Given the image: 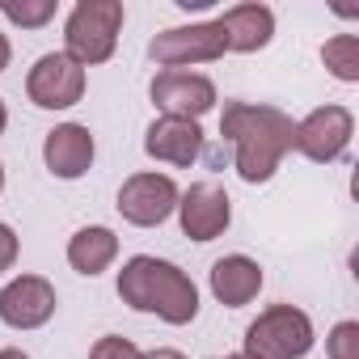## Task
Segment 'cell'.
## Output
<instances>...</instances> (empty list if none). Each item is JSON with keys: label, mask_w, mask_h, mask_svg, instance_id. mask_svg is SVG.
Returning a JSON list of instances; mask_svg holds the SVG:
<instances>
[{"label": "cell", "mask_w": 359, "mask_h": 359, "mask_svg": "<svg viewBox=\"0 0 359 359\" xmlns=\"http://www.w3.org/2000/svg\"><path fill=\"white\" fill-rule=\"evenodd\" d=\"M18 254H22V241H18V233H13L5 220H0V275H5V271H13Z\"/></svg>", "instance_id": "44dd1931"}, {"label": "cell", "mask_w": 359, "mask_h": 359, "mask_svg": "<svg viewBox=\"0 0 359 359\" xmlns=\"http://www.w3.org/2000/svg\"><path fill=\"white\" fill-rule=\"evenodd\" d=\"M144 359H187L182 351H173V346H156V351H148Z\"/></svg>", "instance_id": "7402d4cb"}, {"label": "cell", "mask_w": 359, "mask_h": 359, "mask_svg": "<svg viewBox=\"0 0 359 359\" xmlns=\"http://www.w3.org/2000/svg\"><path fill=\"white\" fill-rule=\"evenodd\" d=\"M177 224L191 241H216L233 224V199L220 182H195L177 199Z\"/></svg>", "instance_id": "8fae6325"}, {"label": "cell", "mask_w": 359, "mask_h": 359, "mask_svg": "<svg viewBox=\"0 0 359 359\" xmlns=\"http://www.w3.org/2000/svg\"><path fill=\"white\" fill-rule=\"evenodd\" d=\"M229 359H250V355H241V351H237V355H229Z\"/></svg>", "instance_id": "4316f807"}, {"label": "cell", "mask_w": 359, "mask_h": 359, "mask_svg": "<svg viewBox=\"0 0 359 359\" xmlns=\"http://www.w3.org/2000/svg\"><path fill=\"white\" fill-rule=\"evenodd\" d=\"M118 258V237H114V229H106V224H85V229H76L72 233V241H68V266L76 271V275H102L110 262Z\"/></svg>", "instance_id": "2e32d148"}, {"label": "cell", "mask_w": 359, "mask_h": 359, "mask_svg": "<svg viewBox=\"0 0 359 359\" xmlns=\"http://www.w3.org/2000/svg\"><path fill=\"white\" fill-rule=\"evenodd\" d=\"M9 60H13V47H9V34H0V72L9 68Z\"/></svg>", "instance_id": "603a6c76"}, {"label": "cell", "mask_w": 359, "mask_h": 359, "mask_svg": "<svg viewBox=\"0 0 359 359\" xmlns=\"http://www.w3.org/2000/svg\"><path fill=\"white\" fill-rule=\"evenodd\" d=\"M127 9L123 0H81L64 22V55L81 68H97L114 55Z\"/></svg>", "instance_id": "3957f363"}, {"label": "cell", "mask_w": 359, "mask_h": 359, "mask_svg": "<svg viewBox=\"0 0 359 359\" xmlns=\"http://www.w3.org/2000/svg\"><path fill=\"white\" fill-rule=\"evenodd\" d=\"M60 309L55 283L43 275H18L0 287V321L9 330H43Z\"/></svg>", "instance_id": "9c48e42d"}, {"label": "cell", "mask_w": 359, "mask_h": 359, "mask_svg": "<svg viewBox=\"0 0 359 359\" xmlns=\"http://www.w3.org/2000/svg\"><path fill=\"white\" fill-rule=\"evenodd\" d=\"M148 97H152V106H156L161 114L195 118V123H199V118L216 106V85H212V76H203V72H173V68H165V72L152 76Z\"/></svg>", "instance_id": "30bf717a"}, {"label": "cell", "mask_w": 359, "mask_h": 359, "mask_svg": "<svg viewBox=\"0 0 359 359\" xmlns=\"http://www.w3.org/2000/svg\"><path fill=\"white\" fill-rule=\"evenodd\" d=\"M118 300L135 313H152L165 325H191L199 317V287L195 279L152 254H135L118 271Z\"/></svg>", "instance_id": "7a4b0ae2"}, {"label": "cell", "mask_w": 359, "mask_h": 359, "mask_svg": "<svg viewBox=\"0 0 359 359\" xmlns=\"http://www.w3.org/2000/svg\"><path fill=\"white\" fill-rule=\"evenodd\" d=\"M93 156H97V144H93V131L85 123H60L43 140V161H47V169L60 177V182L85 177Z\"/></svg>", "instance_id": "4fadbf2b"}, {"label": "cell", "mask_w": 359, "mask_h": 359, "mask_svg": "<svg viewBox=\"0 0 359 359\" xmlns=\"http://www.w3.org/2000/svg\"><path fill=\"white\" fill-rule=\"evenodd\" d=\"M0 359H30L26 351H18V346H5V351H0Z\"/></svg>", "instance_id": "cb8c5ba5"}, {"label": "cell", "mask_w": 359, "mask_h": 359, "mask_svg": "<svg viewBox=\"0 0 359 359\" xmlns=\"http://www.w3.org/2000/svg\"><path fill=\"white\" fill-rule=\"evenodd\" d=\"M224 359H229V355H224Z\"/></svg>", "instance_id": "83f0119b"}, {"label": "cell", "mask_w": 359, "mask_h": 359, "mask_svg": "<svg viewBox=\"0 0 359 359\" xmlns=\"http://www.w3.org/2000/svg\"><path fill=\"white\" fill-rule=\"evenodd\" d=\"M208 283H212V296H216L224 309H241V304H250V300L262 292V266H258L250 254H224V258L212 266Z\"/></svg>", "instance_id": "9a60e30c"}, {"label": "cell", "mask_w": 359, "mask_h": 359, "mask_svg": "<svg viewBox=\"0 0 359 359\" xmlns=\"http://www.w3.org/2000/svg\"><path fill=\"white\" fill-rule=\"evenodd\" d=\"M89 359H144V351L131 342V338H118V334H106L93 342Z\"/></svg>", "instance_id": "ffe728a7"}, {"label": "cell", "mask_w": 359, "mask_h": 359, "mask_svg": "<svg viewBox=\"0 0 359 359\" xmlns=\"http://www.w3.org/2000/svg\"><path fill=\"white\" fill-rule=\"evenodd\" d=\"M325 355L330 359H359V321H338L325 334Z\"/></svg>", "instance_id": "d6986e66"}, {"label": "cell", "mask_w": 359, "mask_h": 359, "mask_svg": "<svg viewBox=\"0 0 359 359\" xmlns=\"http://www.w3.org/2000/svg\"><path fill=\"white\" fill-rule=\"evenodd\" d=\"M292 114L262 102H229L220 114V135L233 144V169L250 187H262L279 173L283 156L292 152Z\"/></svg>", "instance_id": "6da1fadb"}, {"label": "cell", "mask_w": 359, "mask_h": 359, "mask_svg": "<svg viewBox=\"0 0 359 359\" xmlns=\"http://www.w3.org/2000/svg\"><path fill=\"white\" fill-rule=\"evenodd\" d=\"M321 64L334 81L359 85V39L355 34H334L321 43Z\"/></svg>", "instance_id": "e0dca14e"}, {"label": "cell", "mask_w": 359, "mask_h": 359, "mask_svg": "<svg viewBox=\"0 0 359 359\" xmlns=\"http://www.w3.org/2000/svg\"><path fill=\"white\" fill-rule=\"evenodd\" d=\"M0 191H5V165H0Z\"/></svg>", "instance_id": "484cf974"}, {"label": "cell", "mask_w": 359, "mask_h": 359, "mask_svg": "<svg viewBox=\"0 0 359 359\" xmlns=\"http://www.w3.org/2000/svg\"><path fill=\"white\" fill-rule=\"evenodd\" d=\"M355 135V114L346 106H317L309 110L292 131V152H300L313 165H334Z\"/></svg>", "instance_id": "52a82bcc"}, {"label": "cell", "mask_w": 359, "mask_h": 359, "mask_svg": "<svg viewBox=\"0 0 359 359\" xmlns=\"http://www.w3.org/2000/svg\"><path fill=\"white\" fill-rule=\"evenodd\" d=\"M317 342L313 317L296 304H271L245 325L241 355L250 359H304Z\"/></svg>", "instance_id": "277c9868"}, {"label": "cell", "mask_w": 359, "mask_h": 359, "mask_svg": "<svg viewBox=\"0 0 359 359\" xmlns=\"http://www.w3.org/2000/svg\"><path fill=\"white\" fill-rule=\"evenodd\" d=\"M144 152L152 161H165V165H177L187 169L203 156V127L195 118H173V114H161L148 123L144 131Z\"/></svg>", "instance_id": "7c38bea8"}, {"label": "cell", "mask_w": 359, "mask_h": 359, "mask_svg": "<svg viewBox=\"0 0 359 359\" xmlns=\"http://www.w3.org/2000/svg\"><path fill=\"white\" fill-rule=\"evenodd\" d=\"M0 13H5L13 26H22V30H43L55 18V0H5Z\"/></svg>", "instance_id": "ac0fdd59"}, {"label": "cell", "mask_w": 359, "mask_h": 359, "mask_svg": "<svg viewBox=\"0 0 359 359\" xmlns=\"http://www.w3.org/2000/svg\"><path fill=\"white\" fill-rule=\"evenodd\" d=\"M216 30L224 39V51L254 55L275 39V13L266 5H258V0H245V5H229L216 18Z\"/></svg>", "instance_id": "5bb4252c"}, {"label": "cell", "mask_w": 359, "mask_h": 359, "mask_svg": "<svg viewBox=\"0 0 359 359\" xmlns=\"http://www.w3.org/2000/svg\"><path fill=\"white\" fill-rule=\"evenodd\" d=\"M177 199H182V191H177V182L169 173H156V169H144V173H131L127 182L118 187V216L135 229H156L165 224L173 212H177Z\"/></svg>", "instance_id": "8992f818"}, {"label": "cell", "mask_w": 359, "mask_h": 359, "mask_svg": "<svg viewBox=\"0 0 359 359\" xmlns=\"http://www.w3.org/2000/svg\"><path fill=\"white\" fill-rule=\"evenodd\" d=\"M5 127H9V106H5V97H0V135H5Z\"/></svg>", "instance_id": "d4e9b609"}, {"label": "cell", "mask_w": 359, "mask_h": 359, "mask_svg": "<svg viewBox=\"0 0 359 359\" xmlns=\"http://www.w3.org/2000/svg\"><path fill=\"white\" fill-rule=\"evenodd\" d=\"M224 39L216 30V22H191V26H169L148 43V60L173 72H191L195 64H216L224 60Z\"/></svg>", "instance_id": "5b68a950"}, {"label": "cell", "mask_w": 359, "mask_h": 359, "mask_svg": "<svg viewBox=\"0 0 359 359\" xmlns=\"http://www.w3.org/2000/svg\"><path fill=\"white\" fill-rule=\"evenodd\" d=\"M26 97L39 110H72L85 97V68L68 60L64 51H47L34 60L26 76Z\"/></svg>", "instance_id": "ba28073f"}]
</instances>
